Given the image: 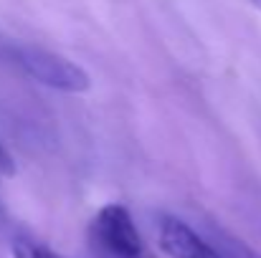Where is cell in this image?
<instances>
[{"instance_id": "7", "label": "cell", "mask_w": 261, "mask_h": 258, "mask_svg": "<svg viewBox=\"0 0 261 258\" xmlns=\"http://www.w3.org/2000/svg\"><path fill=\"white\" fill-rule=\"evenodd\" d=\"M249 3H251V5H256V8L261 10V0H249Z\"/></svg>"}, {"instance_id": "2", "label": "cell", "mask_w": 261, "mask_h": 258, "mask_svg": "<svg viewBox=\"0 0 261 258\" xmlns=\"http://www.w3.org/2000/svg\"><path fill=\"white\" fill-rule=\"evenodd\" d=\"M15 61L18 66L36 79L38 84L56 89V91H66V94H84L91 89L89 74L74 61L46 51V48H36V46H20L15 48Z\"/></svg>"}, {"instance_id": "3", "label": "cell", "mask_w": 261, "mask_h": 258, "mask_svg": "<svg viewBox=\"0 0 261 258\" xmlns=\"http://www.w3.org/2000/svg\"><path fill=\"white\" fill-rule=\"evenodd\" d=\"M160 251L168 258H221V253L203 241L188 223L177 220V218H163L160 220Z\"/></svg>"}, {"instance_id": "5", "label": "cell", "mask_w": 261, "mask_h": 258, "mask_svg": "<svg viewBox=\"0 0 261 258\" xmlns=\"http://www.w3.org/2000/svg\"><path fill=\"white\" fill-rule=\"evenodd\" d=\"M13 258H64V256L56 253V251H51V248L43 246V243L20 238V241L13 243Z\"/></svg>"}, {"instance_id": "4", "label": "cell", "mask_w": 261, "mask_h": 258, "mask_svg": "<svg viewBox=\"0 0 261 258\" xmlns=\"http://www.w3.org/2000/svg\"><path fill=\"white\" fill-rule=\"evenodd\" d=\"M216 251L221 253V258H261V253H256L251 246H246L241 238H233L223 231H216Z\"/></svg>"}, {"instance_id": "1", "label": "cell", "mask_w": 261, "mask_h": 258, "mask_svg": "<svg viewBox=\"0 0 261 258\" xmlns=\"http://www.w3.org/2000/svg\"><path fill=\"white\" fill-rule=\"evenodd\" d=\"M91 243L107 258H147L145 241L124 205H104L89 228Z\"/></svg>"}, {"instance_id": "6", "label": "cell", "mask_w": 261, "mask_h": 258, "mask_svg": "<svg viewBox=\"0 0 261 258\" xmlns=\"http://www.w3.org/2000/svg\"><path fill=\"white\" fill-rule=\"evenodd\" d=\"M15 172V162L10 157V152L0 145V175H13Z\"/></svg>"}]
</instances>
